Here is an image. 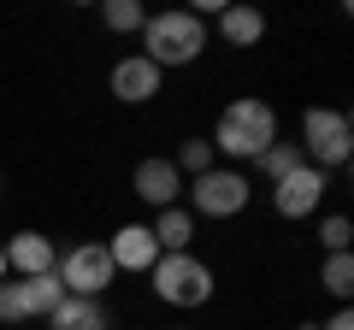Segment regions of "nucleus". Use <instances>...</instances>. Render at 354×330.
Instances as JSON below:
<instances>
[{"label": "nucleus", "mask_w": 354, "mask_h": 330, "mask_svg": "<svg viewBox=\"0 0 354 330\" xmlns=\"http://www.w3.org/2000/svg\"><path fill=\"white\" fill-rule=\"evenodd\" d=\"M24 301H30V318H48L53 307L65 301V283L53 278V271H41V278H24Z\"/></svg>", "instance_id": "15"}, {"label": "nucleus", "mask_w": 354, "mask_h": 330, "mask_svg": "<svg viewBox=\"0 0 354 330\" xmlns=\"http://www.w3.org/2000/svg\"><path fill=\"white\" fill-rule=\"evenodd\" d=\"M301 159L330 171V165H348V148H354V124L348 113H330V106H307L301 113Z\"/></svg>", "instance_id": "4"}, {"label": "nucleus", "mask_w": 354, "mask_h": 330, "mask_svg": "<svg viewBox=\"0 0 354 330\" xmlns=\"http://www.w3.org/2000/svg\"><path fill=\"white\" fill-rule=\"evenodd\" d=\"M101 18H106V30H124V36H130V30H142V24H148V12H142V0H106V6H101Z\"/></svg>", "instance_id": "19"}, {"label": "nucleus", "mask_w": 354, "mask_h": 330, "mask_svg": "<svg viewBox=\"0 0 354 330\" xmlns=\"http://www.w3.org/2000/svg\"><path fill=\"white\" fill-rule=\"evenodd\" d=\"M319 242H325L330 254H348V242H354V224H348L342 213H330L325 224H319Z\"/></svg>", "instance_id": "21"}, {"label": "nucleus", "mask_w": 354, "mask_h": 330, "mask_svg": "<svg viewBox=\"0 0 354 330\" xmlns=\"http://www.w3.org/2000/svg\"><path fill=\"white\" fill-rule=\"evenodd\" d=\"M24 318H30L24 278H18V283H0V324H24Z\"/></svg>", "instance_id": "20"}, {"label": "nucleus", "mask_w": 354, "mask_h": 330, "mask_svg": "<svg viewBox=\"0 0 354 330\" xmlns=\"http://www.w3.org/2000/svg\"><path fill=\"white\" fill-rule=\"evenodd\" d=\"M325 189H330L325 171L319 165H301L283 183H272V206H278V218H307V213H319V195Z\"/></svg>", "instance_id": "7"}, {"label": "nucleus", "mask_w": 354, "mask_h": 330, "mask_svg": "<svg viewBox=\"0 0 354 330\" xmlns=\"http://www.w3.org/2000/svg\"><path fill=\"white\" fill-rule=\"evenodd\" d=\"M319 283H325L337 301H348V289H354V254H330L325 271H319Z\"/></svg>", "instance_id": "18"}, {"label": "nucleus", "mask_w": 354, "mask_h": 330, "mask_svg": "<svg viewBox=\"0 0 354 330\" xmlns=\"http://www.w3.org/2000/svg\"><path fill=\"white\" fill-rule=\"evenodd\" d=\"M319 330H354V313H348V307H342V313H337V318H325V324H319Z\"/></svg>", "instance_id": "22"}, {"label": "nucleus", "mask_w": 354, "mask_h": 330, "mask_svg": "<svg viewBox=\"0 0 354 330\" xmlns=\"http://www.w3.org/2000/svg\"><path fill=\"white\" fill-rule=\"evenodd\" d=\"M148 278H153V295L165 307H207L213 301V266L195 254H160Z\"/></svg>", "instance_id": "3"}, {"label": "nucleus", "mask_w": 354, "mask_h": 330, "mask_svg": "<svg viewBox=\"0 0 354 330\" xmlns=\"http://www.w3.org/2000/svg\"><path fill=\"white\" fill-rule=\"evenodd\" d=\"M218 36H225L230 48H254V41L266 36V18L254 12V6H225V12H218Z\"/></svg>", "instance_id": "12"}, {"label": "nucleus", "mask_w": 354, "mask_h": 330, "mask_svg": "<svg viewBox=\"0 0 354 330\" xmlns=\"http://www.w3.org/2000/svg\"><path fill=\"white\" fill-rule=\"evenodd\" d=\"M153 242H160V254H189V242H195V218L183 213V206H165L160 224H153Z\"/></svg>", "instance_id": "14"}, {"label": "nucleus", "mask_w": 354, "mask_h": 330, "mask_svg": "<svg viewBox=\"0 0 354 330\" xmlns=\"http://www.w3.org/2000/svg\"><path fill=\"white\" fill-rule=\"evenodd\" d=\"M142 41H148V53H142V59L148 65H195L201 59V48H207V24L195 12H153L148 24H142Z\"/></svg>", "instance_id": "2"}, {"label": "nucleus", "mask_w": 354, "mask_h": 330, "mask_svg": "<svg viewBox=\"0 0 354 330\" xmlns=\"http://www.w3.org/2000/svg\"><path fill=\"white\" fill-rule=\"evenodd\" d=\"M189 201H195V213H207V218H236L242 206H248V177L242 171H207V177H195V189H189Z\"/></svg>", "instance_id": "6"}, {"label": "nucleus", "mask_w": 354, "mask_h": 330, "mask_svg": "<svg viewBox=\"0 0 354 330\" xmlns=\"http://www.w3.org/2000/svg\"><path fill=\"white\" fill-rule=\"evenodd\" d=\"M177 189H183V171H177L171 159L153 153V159L136 165V195H142L148 206H160V213H165V206H177Z\"/></svg>", "instance_id": "9"}, {"label": "nucleus", "mask_w": 354, "mask_h": 330, "mask_svg": "<svg viewBox=\"0 0 354 330\" xmlns=\"http://www.w3.org/2000/svg\"><path fill=\"white\" fill-rule=\"evenodd\" d=\"M48 324L53 330H106V313H101V301H77V295H65V301L48 313Z\"/></svg>", "instance_id": "13"}, {"label": "nucleus", "mask_w": 354, "mask_h": 330, "mask_svg": "<svg viewBox=\"0 0 354 330\" xmlns=\"http://www.w3.org/2000/svg\"><path fill=\"white\" fill-rule=\"evenodd\" d=\"M106 260H113V271H153L160 242H153L148 224H124V230H113V242H106Z\"/></svg>", "instance_id": "8"}, {"label": "nucleus", "mask_w": 354, "mask_h": 330, "mask_svg": "<svg viewBox=\"0 0 354 330\" xmlns=\"http://www.w3.org/2000/svg\"><path fill=\"white\" fill-rule=\"evenodd\" d=\"M6 266H12L18 278H41V271L59 266V254H53V242L41 236V230H18V236L6 242Z\"/></svg>", "instance_id": "10"}, {"label": "nucleus", "mask_w": 354, "mask_h": 330, "mask_svg": "<svg viewBox=\"0 0 354 330\" xmlns=\"http://www.w3.org/2000/svg\"><path fill=\"white\" fill-rule=\"evenodd\" d=\"M113 95H118V101H130V106L153 101V95H160V65H148L142 53L118 59V65H113Z\"/></svg>", "instance_id": "11"}, {"label": "nucleus", "mask_w": 354, "mask_h": 330, "mask_svg": "<svg viewBox=\"0 0 354 330\" xmlns=\"http://www.w3.org/2000/svg\"><path fill=\"white\" fill-rule=\"evenodd\" d=\"M213 159H218V153H213V142H183L171 165L183 171V177H207V171H213Z\"/></svg>", "instance_id": "17"}, {"label": "nucleus", "mask_w": 354, "mask_h": 330, "mask_svg": "<svg viewBox=\"0 0 354 330\" xmlns=\"http://www.w3.org/2000/svg\"><path fill=\"white\" fill-rule=\"evenodd\" d=\"M272 142H278V113H272V101L242 95V101H230L225 113H218L213 153H230V159H260Z\"/></svg>", "instance_id": "1"}, {"label": "nucleus", "mask_w": 354, "mask_h": 330, "mask_svg": "<svg viewBox=\"0 0 354 330\" xmlns=\"http://www.w3.org/2000/svg\"><path fill=\"white\" fill-rule=\"evenodd\" d=\"M53 278H59L65 295H77V301H101V289L118 278V271H113V260H106V242H83V248L59 254Z\"/></svg>", "instance_id": "5"}, {"label": "nucleus", "mask_w": 354, "mask_h": 330, "mask_svg": "<svg viewBox=\"0 0 354 330\" xmlns=\"http://www.w3.org/2000/svg\"><path fill=\"white\" fill-rule=\"evenodd\" d=\"M0 283H6V248H0Z\"/></svg>", "instance_id": "23"}, {"label": "nucleus", "mask_w": 354, "mask_h": 330, "mask_svg": "<svg viewBox=\"0 0 354 330\" xmlns=\"http://www.w3.org/2000/svg\"><path fill=\"white\" fill-rule=\"evenodd\" d=\"M301 148H295V142H272V148H266L260 153V171H266V177H272V183H283V177H290V171H301Z\"/></svg>", "instance_id": "16"}]
</instances>
